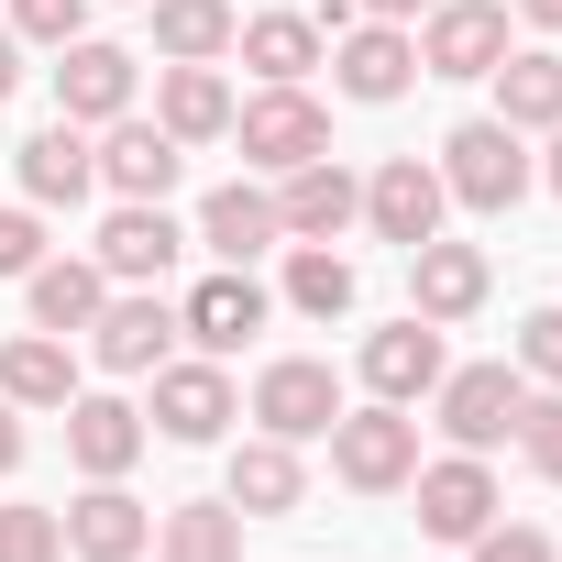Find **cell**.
I'll return each mask as SVG.
<instances>
[{"mask_svg": "<svg viewBox=\"0 0 562 562\" xmlns=\"http://www.w3.org/2000/svg\"><path fill=\"white\" fill-rule=\"evenodd\" d=\"M232 133H243V166H265V177L331 155V111H321L310 89H254V100H232Z\"/></svg>", "mask_w": 562, "mask_h": 562, "instance_id": "3957f363", "label": "cell"}, {"mask_svg": "<svg viewBox=\"0 0 562 562\" xmlns=\"http://www.w3.org/2000/svg\"><path fill=\"white\" fill-rule=\"evenodd\" d=\"M144 12H155V56L166 67H221L232 34H243L232 0H144Z\"/></svg>", "mask_w": 562, "mask_h": 562, "instance_id": "cb8c5ba5", "label": "cell"}, {"mask_svg": "<svg viewBox=\"0 0 562 562\" xmlns=\"http://www.w3.org/2000/svg\"><path fill=\"white\" fill-rule=\"evenodd\" d=\"M441 210H452V188H441V166H419V155H386L375 177H364V221H375V243H430L441 232Z\"/></svg>", "mask_w": 562, "mask_h": 562, "instance_id": "9c48e42d", "label": "cell"}, {"mask_svg": "<svg viewBox=\"0 0 562 562\" xmlns=\"http://www.w3.org/2000/svg\"><path fill=\"white\" fill-rule=\"evenodd\" d=\"M232 45H243V67H254V78H265V89H299V78H310V67H321V56H331V45H321V23H310V12H254V23H243V34H232Z\"/></svg>", "mask_w": 562, "mask_h": 562, "instance_id": "d4e9b609", "label": "cell"}, {"mask_svg": "<svg viewBox=\"0 0 562 562\" xmlns=\"http://www.w3.org/2000/svg\"><path fill=\"white\" fill-rule=\"evenodd\" d=\"M265 288H254V276L243 265H221V276H199V288H188V310H177V331L199 342V353H243L254 331H265Z\"/></svg>", "mask_w": 562, "mask_h": 562, "instance_id": "9a60e30c", "label": "cell"}, {"mask_svg": "<svg viewBox=\"0 0 562 562\" xmlns=\"http://www.w3.org/2000/svg\"><path fill=\"white\" fill-rule=\"evenodd\" d=\"M540 188L562 199V122H551V155H540Z\"/></svg>", "mask_w": 562, "mask_h": 562, "instance_id": "b9f144b4", "label": "cell"}, {"mask_svg": "<svg viewBox=\"0 0 562 562\" xmlns=\"http://www.w3.org/2000/svg\"><path fill=\"white\" fill-rule=\"evenodd\" d=\"M496 122H507V133H551V122H562V56H551V45H529V56L496 67Z\"/></svg>", "mask_w": 562, "mask_h": 562, "instance_id": "f546056e", "label": "cell"}, {"mask_svg": "<svg viewBox=\"0 0 562 562\" xmlns=\"http://www.w3.org/2000/svg\"><path fill=\"white\" fill-rule=\"evenodd\" d=\"M177 166H188V144L166 133V122H111V144H100V188H122V199H166L177 188Z\"/></svg>", "mask_w": 562, "mask_h": 562, "instance_id": "44dd1931", "label": "cell"}, {"mask_svg": "<svg viewBox=\"0 0 562 562\" xmlns=\"http://www.w3.org/2000/svg\"><path fill=\"white\" fill-rule=\"evenodd\" d=\"M474 562H551V540L507 518V529H474Z\"/></svg>", "mask_w": 562, "mask_h": 562, "instance_id": "8d00e7d4", "label": "cell"}, {"mask_svg": "<svg viewBox=\"0 0 562 562\" xmlns=\"http://www.w3.org/2000/svg\"><path fill=\"white\" fill-rule=\"evenodd\" d=\"M518 23H540V34H562V0H518Z\"/></svg>", "mask_w": 562, "mask_h": 562, "instance_id": "60d3db41", "label": "cell"}, {"mask_svg": "<svg viewBox=\"0 0 562 562\" xmlns=\"http://www.w3.org/2000/svg\"><path fill=\"white\" fill-rule=\"evenodd\" d=\"M89 353H100L111 375H155V364L177 353V310H166V299H144V288H133V299H100Z\"/></svg>", "mask_w": 562, "mask_h": 562, "instance_id": "2e32d148", "label": "cell"}, {"mask_svg": "<svg viewBox=\"0 0 562 562\" xmlns=\"http://www.w3.org/2000/svg\"><path fill=\"white\" fill-rule=\"evenodd\" d=\"M23 299H34V331H89L100 299H111V276H100V254H45L23 276Z\"/></svg>", "mask_w": 562, "mask_h": 562, "instance_id": "7402d4cb", "label": "cell"}, {"mask_svg": "<svg viewBox=\"0 0 562 562\" xmlns=\"http://www.w3.org/2000/svg\"><path fill=\"white\" fill-rule=\"evenodd\" d=\"M45 265V221L34 210H0V276H34Z\"/></svg>", "mask_w": 562, "mask_h": 562, "instance_id": "d590c367", "label": "cell"}, {"mask_svg": "<svg viewBox=\"0 0 562 562\" xmlns=\"http://www.w3.org/2000/svg\"><path fill=\"white\" fill-rule=\"evenodd\" d=\"M0 562H67V518L56 507H0Z\"/></svg>", "mask_w": 562, "mask_h": 562, "instance_id": "1f68e13d", "label": "cell"}, {"mask_svg": "<svg viewBox=\"0 0 562 562\" xmlns=\"http://www.w3.org/2000/svg\"><path fill=\"white\" fill-rule=\"evenodd\" d=\"M0 397H12V408H67V397H78V353H67V331L0 342Z\"/></svg>", "mask_w": 562, "mask_h": 562, "instance_id": "484cf974", "label": "cell"}, {"mask_svg": "<svg viewBox=\"0 0 562 562\" xmlns=\"http://www.w3.org/2000/svg\"><path fill=\"white\" fill-rule=\"evenodd\" d=\"M133 452H144V408H133V397H67V463H78L89 485L133 474Z\"/></svg>", "mask_w": 562, "mask_h": 562, "instance_id": "d6986e66", "label": "cell"}, {"mask_svg": "<svg viewBox=\"0 0 562 562\" xmlns=\"http://www.w3.org/2000/svg\"><path fill=\"white\" fill-rule=\"evenodd\" d=\"M518 375L562 386V310H529V321H518Z\"/></svg>", "mask_w": 562, "mask_h": 562, "instance_id": "e575fe53", "label": "cell"}, {"mask_svg": "<svg viewBox=\"0 0 562 562\" xmlns=\"http://www.w3.org/2000/svg\"><path fill=\"white\" fill-rule=\"evenodd\" d=\"M254 419H265L276 441H321V430L342 419V375L310 364V353H276V364L254 375Z\"/></svg>", "mask_w": 562, "mask_h": 562, "instance_id": "52a82bcc", "label": "cell"}, {"mask_svg": "<svg viewBox=\"0 0 562 562\" xmlns=\"http://www.w3.org/2000/svg\"><path fill=\"white\" fill-rule=\"evenodd\" d=\"M507 67V0H430L419 12V78H496Z\"/></svg>", "mask_w": 562, "mask_h": 562, "instance_id": "5b68a950", "label": "cell"}, {"mask_svg": "<svg viewBox=\"0 0 562 562\" xmlns=\"http://www.w3.org/2000/svg\"><path fill=\"white\" fill-rule=\"evenodd\" d=\"M353 288H364V276H353L331 243H299V254H288V310H310V321H342V310H353Z\"/></svg>", "mask_w": 562, "mask_h": 562, "instance_id": "4dcf8cb0", "label": "cell"}, {"mask_svg": "<svg viewBox=\"0 0 562 562\" xmlns=\"http://www.w3.org/2000/svg\"><path fill=\"white\" fill-rule=\"evenodd\" d=\"M155 562H243V507L232 496H188L155 518Z\"/></svg>", "mask_w": 562, "mask_h": 562, "instance_id": "83f0119b", "label": "cell"}, {"mask_svg": "<svg viewBox=\"0 0 562 562\" xmlns=\"http://www.w3.org/2000/svg\"><path fill=\"white\" fill-rule=\"evenodd\" d=\"M518 452H529V474H540V485H562V386L518 408Z\"/></svg>", "mask_w": 562, "mask_h": 562, "instance_id": "d6a6232c", "label": "cell"}, {"mask_svg": "<svg viewBox=\"0 0 562 562\" xmlns=\"http://www.w3.org/2000/svg\"><path fill=\"white\" fill-rule=\"evenodd\" d=\"M188 254V232L166 221V199H122L111 221H100V276H122V288H144V276H166Z\"/></svg>", "mask_w": 562, "mask_h": 562, "instance_id": "e0dca14e", "label": "cell"}, {"mask_svg": "<svg viewBox=\"0 0 562 562\" xmlns=\"http://www.w3.org/2000/svg\"><path fill=\"white\" fill-rule=\"evenodd\" d=\"M133 78H144V67H133L122 45H100V34L56 45V122H78V133H89V122H122V111H133Z\"/></svg>", "mask_w": 562, "mask_h": 562, "instance_id": "ba28073f", "label": "cell"}, {"mask_svg": "<svg viewBox=\"0 0 562 562\" xmlns=\"http://www.w3.org/2000/svg\"><path fill=\"white\" fill-rule=\"evenodd\" d=\"M529 177H540V166H529V133H507L496 111L441 133V188H452L463 210H485V221H496V210H518V199H529Z\"/></svg>", "mask_w": 562, "mask_h": 562, "instance_id": "6da1fadb", "label": "cell"}, {"mask_svg": "<svg viewBox=\"0 0 562 562\" xmlns=\"http://www.w3.org/2000/svg\"><path fill=\"white\" fill-rule=\"evenodd\" d=\"M23 89V34H0V100Z\"/></svg>", "mask_w": 562, "mask_h": 562, "instance_id": "f35d334b", "label": "cell"}, {"mask_svg": "<svg viewBox=\"0 0 562 562\" xmlns=\"http://www.w3.org/2000/svg\"><path fill=\"white\" fill-rule=\"evenodd\" d=\"M485 288H496V276H485V254H474V243H441V232H430V243H408V310H419V321H441V331H452V321H474V310H485Z\"/></svg>", "mask_w": 562, "mask_h": 562, "instance_id": "4fadbf2b", "label": "cell"}, {"mask_svg": "<svg viewBox=\"0 0 562 562\" xmlns=\"http://www.w3.org/2000/svg\"><path fill=\"white\" fill-rule=\"evenodd\" d=\"M199 243H210L221 265H254L265 243H288V232H276V199H265V188H243V177H232V188H210V199H199Z\"/></svg>", "mask_w": 562, "mask_h": 562, "instance_id": "4316f807", "label": "cell"}, {"mask_svg": "<svg viewBox=\"0 0 562 562\" xmlns=\"http://www.w3.org/2000/svg\"><path fill=\"white\" fill-rule=\"evenodd\" d=\"M452 364H441V321H386V331H364V386L386 397V408H419L430 386H441Z\"/></svg>", "mask_w": 562, "mask_h": 562, "instance_id": "7c38bea8", "label": "cell"}, {"mask_svg": "<svg viewBox=\"0 0 562 562\" xmlns=\"http://www.w3.org/2000/svg\"><path fill=\"white\" fill-rule=\"evenodd\" d=\"M430 408H441L452 452H496V441H518L529 375H518V364H463V375H441V386H430Z\"/></svg>", "mask_w": 562, "mask_h": 562, "instance_id": "277c9868", "label": "cell"}, {"mask_svg": "<svg viewBox=\"0 0 562 562\" xmlns=\"http://www.w3.org/2000/svg\"><path fill=\"white\" fill-rule=\"evenodd\" d=\"M56 518H67V551H78V562H133V551L155 540V507H144V496H122V474H111V485H89V496H78V507H56Z\"/></svg>", "mask_w": 562, "mask_h": 562, "instance_id": "ffe728a7", "label": "cell"}, {"mask_svg": "<svg viewBox=\"0 0 562 562\" xmlns=\"http://www.w3.org/2000/svg\"><path fill=\"white\" fill-rule=\"evenodd\" d=\"M23 463V419H12V397H0V474Z\"/></svg>", "mask_w": 562, "mask_h": 562, "instance_id": "74e56055", "label": "cell"}, {"mask_svg": "<svg viewBox=\"0 0 562 562\" xmlns=\"http://www.w3.org/2000/svg\"><path fill=\"white\" fill-rule=\"evenodd\" d=\"M12 166H23V199H34V210H78V199L100 188V144H89L78 122H45Z\"/></svg>", "mask_w": 562, "mask_h": 562, "instance_id": "ac0fdd59", "label": "cell"}, {"mask_svg": "<svg viewBox=\"0 0 562 562\" xmlns=\"http://www.w3.org/2000/svg\"><path fill=\"white\" fill-rule=\"evenodd\" d=\"M243 518H288L299 496H310V474H299V441H276V430H254L243 452H232V485H221Z\"/></svg>", "mask_w": 562, "mask_h": 562, "instance_id": "603a6c76", "label": "cell"}, {"mask_svg": "<svg viewBox=\"0 0 562 562\" xmlns=\"http://www.w3.org/2000/svg\"><path fill=\"white\" fill-rule=\"evenodd\" d=\"M353 221H364V177H342L331 155L288 166V188H276V232L288 243H342Z\"/></svg>", "mask_w": 562, "mask_h": 562, "instance_id": "30bf717a", "label": "cell"}, {"mask_svg": "<svg viewBox=\"0 0 562 562\" xmlns=\"http://www.w3.org/2000/svg\"><path fill=\"white\" fill-rule=\"evenodd\" d=\"M551 562H562V551H551Z\"/></svg>", "mask_w": 562, "mask_h": 562, "instance_id": "7bdbcfd3", "label": "cell"}, {"mask_svg": "<svg viewBox=\"0 0 562 562\" xmlns=\"http://www.w3.org/2000/svg\"><path fill=\"white\" fill-rule=\"evenodd\" d=\"M321 441H331V474H342L353 496H397V485L419 474V419L386 408V397H375V408H342Z\"/></svg>", "mask_w": 562, "mask_h": 562, "instance_id": "7a4b0ae2", "label": "cell"}, {"mask_svg": "<svg viewBox=\"0 0 562 562\" xmlns=\"http://www.w3.org/2000/svg\"><path fill=\"white\" fill-rule=\"evenodd\" d=\"M232 375H221V353H199V364H155V408H144V430H166V441H221L232 430Z\"/></svg>", "mask_w": 562, "mask_h": 562, "instance_id": "8992f818", "label": "cell"}, {"mask_svg": "<svg viewBox=\"0 0 562 562\" xmlns=\"http://www.w3.org/2000/svg\"><path fill=\"white\" fill-rule=\"evenodd\" d=\"M408 485H419V529H430V540H474V529H496V474H485V452L419 463Z\"/></svg>", "mask_w": 562, "mask_h": 562, "instance_id": "5bb4252c", "label": "cell"}, {"mask_svg": "<svg viewBox=\"0 0 562 562\" xmlns=\"http://www.w3.org/2000/svg\"><path fill=\"white\" fill-rule=\"evenodd\" d=\"M408 78H419V34H408V23H353V34H331V89H342V100H408Z\"/></svg>", "mask_w": 562, "mask_h": 562, "instance_id": "8fae6325", "label": "cell"}, {"mask_svg": "<svg viewBox=\"0 0 562 562\" xmlns=\"http://www.w3.org/2000/svg\"><path fill=\"white\" fill-rule=\"evenodd\" d=\"M155 122H166L177 144H221V133H232V89H221V67H166V78H155Z\"/></svg>", "mask_w": 562, "mask_h": 562, "instance_id": "f1b7e54d", "label": "cell"}, {"mask_svg": "<svg viewBox=\"0 0 562 562\" xmlns=\"http://www.w3.org/2000/svg\"><path fill=\"white\" fill-rule=\"evenodd\" d=\"M430 0H364V23H419Z\"/></svg>", "mask_w": 562, "mask_h": 562, "instance_id": "ab89813d", "label": "cell"}, {"mask_svg": "<svg viewBox=\"0 0 562 562\" xmlns=\"http://www.w3.org/2000/svg\"><path fill=\"white\" fill-rule=\"evenodd\" d=\"M12 34L23 45H78L89 34V0H12Z\"/></svg>", "mask_w": 562, "mask_h": 562, "instance_id": "836d02e7", "label": "cell"}]
</instances>
